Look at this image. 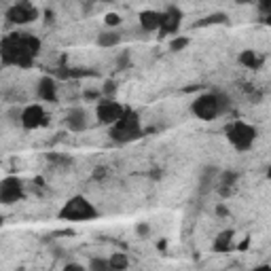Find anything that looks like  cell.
<instances>
[{
	"label": "cell",
	"instance_id": "5",
	"mask_svg": "<svg viewBox=\"0 0 271 271\" xmlns=\"http://www.w3.org/2000/svg\"><path fill=\"white\" fill-rule=\"evenodd\" d=\"M191 112L202 119V121H214L220 117V110H218V100H216V91H206L202 95H197L191 104Z\"/></svg>",
	"mask_w": 271,
	"mask_h": 271
},
{
	"label": "cell",
	"instance_id": "12",
	"mask_svg": "<svg viewBox=\"0 0 271 271\" xmlns=\"http://www.w3.org/2000/svg\"><path fill=\"white\" fill-rule=\"evenodd\" d=\"M237 172L235 169H220L218 180H216V191L220 193V197H229L235 191V184H237Z\"/></svg>",
	"mask_w": 271,
	"mask_h": 271
},
{
	"label": "cell",
	"instance_id": "23",
	"mask_svg": "<svg viewBox=\"0 0 271 271\" xmlns=\"http://www.w3.org/2000/svg\"><path fill=\"white\" fill-rule=\"evenodd\" d=\"M216 100H218V110L220 115H227L231 110V97L227 95L225 91H216Z\"/></svg>",
	"mask_w": 271,
	"mask_h": 271
},
{
	"label": "cell",
	"instance_id": "35",
	"mask_svg": "<svg viewBox=\"0 0 271 271\" xmlns=\"http://www.w3.org/2000/svg\"><path fill=\"white\" fill-rule=\"evenodd\" d=\"M252 271H271V265H259V267H254Z\"/></svg>",
	"mask_w": 271,
	"mask_h": 271
},
{
	"label": "cell",
	"instance_id": "3",
	"mask_svg": "<svg viewBox=\"0 0 271 271\" xmlns=\"http://www.w3.org/2000/svg\"><path fill=\"white\" fill-rule=\"evenodd\" d=\"M108 136H110L112 142H117V144H127V142H134V140L142 138L140 115H138L136 110L127 108V112L123 115V119H119L115 125L110 127Z\"/></svg>",
	"mask_w": 271,
	"mask_h": 271
},
{
	"label": "cell",
	"instance_id": "1",
	"mask_svg": "<svg viewBox=\"0 0 271 271\" xmlns=\"http://www.w3.org/2000/svg\"><path fill=\"white\" fill-rule=\"evenodd\" d=\"M42 42L34 34L15 32L7 34L0 42V58L5 66H17V68H32L34 58L40 53Z\"/></svg>",
	"mask_w": 271,
	"mask_h": 271
},
{
	"label": "cell",
	"instance_id": "19",
	"mask_svg": "<svg viewBox=\"0 0 271 271\" xmlns=\"http://www.w3.org/2000/svg\"><path fill=\"white\" fill-rule=\"evenodd\" d=\"M229 21V17H227V13H212V15L199 19L195 26L197 28H206V26H214V23H227Z\"/></svg>",
	"mask_w": 271,
	"mask_h": 271
},
{
	"label": "cell",
	"instance_id": "14",
	"mask_svg": "<svg viewBox=\"0 0 271 271\" xmlns=\"http://www.w3.org/2000/svg\"><path fill=\"white\" fill-rule=\"evenodd\" d=\"M218 174H220V169L216 165H206V167H202V172H199V193L206 195L208 191H212V187H216Z\"/></svg>",
	"mask_w": 271,
	"mask_h": 271
},
{
	"label": "cell",
	"instance_id": "20",
	"mask_svg": "<svg viewBox=\"0 0 271 271\" xmlns=\"http://www.w3.org/2000/svg\"><path fill=\"white\" fill-rule=\"evenodd\" d=\"M108 261H110V267L115 271H125L127 267H130V259H127V254H123V252H115Z\"/></svg>",
	"mask_w": 271,
	"mask_h": 271
},
{
	"label": "cell",
	"instance_id": "32",
	"mask_svg": "<svg viewBox=\"0 0 271 271\" xmlns=\"http://www.w3.org/2000/svg\"><path fill=\"white\" fill-rule=\"evenodd\" d=\"M64 271H85V267L83 265H77V263H68Z\"/></svg>",
	"mask_w": 271,
	"mask_h": 271
},
{
	"label": "cell",
	"instance_id": "28",
	"mask_svg": "<svg viewBox=\"0 0 271 271\" xmlns=\"http://www.w3.org/2000/svg\"><path fill=\"white\" fill-rule=\"evenodd\" d=\"M106 26H110V28H115V26H119L121 23V17L117 15V13H108V15H106Z\"/></svg>",
	"mask_w": 271,
	"mask_h": 271
},
{
	"label": "cell",
	"instance_id": "11",
	"mask_svg": "<svg viewBox=\"0 0 271 271\" xmlns=\"http://www.w3.org/2000/svg\"><path fill=\"white\" fill-rule=\"evenodd\" d=\"M163 13V21H161V36H169V34H176L180 30V23H182V11L178 7H167Z\"/></svg>",
	"mask_w": 271,
	"mask_h": 271
},
{
	"label": "cell",
	"instance_id": "4",
	"mask_svg": "<svg viewBox=\"0 0 271 271\" xmlns=\"http://www.w3.org/2000/svg\"><path fill=\"white\" fill-rule=\"evenodd\" d=\"M256 136H259L256 127H252L246 121H233L231 125H227V140H229V144L239 153L250 151Z\"/></svg>",
	"mask_w": 271,
	"mask_h": 271
},
{
	"label": "cell",
	"instance_id": "31",
	"mask_svg": "<svg viewBox=\"0 0 271 271\" xmlns=\"http://www.w3.org/2000/svg\"><path fill=\"white\" fill-rule=\"evenodd\" d=\"M93 178H95V180H102V178H106V167H95Z\"/></svg>",
	"mask_w": 271,
	"mask_h": 271
},
{
	"label": "cell",
	"instance_id": "34",
	"mask_svg": "<svg viewBox=\"0 0 271 271\" xmlns=\"http://www.w3.org/2000/svg\"><path fill=\"white\" fill-rule=\"evenodd\" d=\"M216 214H218V216H229V210L220 204V206H216Z\"/></svg>",
	"mask_w": 271,
	"mask_h": 271
},
{
	"label": "cell",
	"instance_id": "27",
	"mask_svg": "<svg viewBox=\"0 0 271 271\" xmlns=\"http://www.w3.org/2000/svg\"><path fill=\"white\" fill-rule=\"evenodd\" d=\"M151 233H153V229H151L149 223H138V225H136V235H138V237H149Z\"/></svg>",
	"mask_w": 271,
	"mask_h": 271
},
{
	"label": "cell",
	"instance_id": "29",
	"mask_svg": "<svg viewBox=\"0 0 271 271\" xmlns=\"http://www.w3.org/2000/svg\"><path fill=\"white\" fill-rule=\"evenodd\" d=\"M259 11H261V15H269L271 13V0H263V3H259Z\"/></svg>",
	"mask_w": 271,
	"mask_h": 271
},
{
	"label": "cell",
	"instance_id": "21",
	"mask_svg": "<svg viewBox=\"0 0 271 271\" xmlns=\"http://www.w3.org/2000/svg\"><path fill=\"white\" fill-rule=\"evenodd\" d=\"M87 271H115V269L110 267V261L108 259H102V256H93V259L89 261Z\"/></svg>",
	"mask_w": 271,
	"mask_h": 271
},
{
	"label": "cell",
	"instance_id": "10",
	"mask_svg": "<svg viewBox=\"0 0 271 271\" xmlns=\"http://www.w3.org/2000/svg\"><path fill=\"white\" fill-rule=\"evenodd\" d=\"M89 123H91V121H89L87 108L75 106V108L68 110V115H66V125H68L70 132H85V130H89Z\"/></svg>",
	"mask_w": 271,
	"mask_h": 271
},
{
	"label": "cell",
	"instance_id": "25",
	"mask_svg": "<svg viewBox=\"0 0 271 271\" xmlns=\"http://www.w3.org/2000/svg\"><path fill=\"white\" fill-rule=\"evenodd\" d=\"M21 115H23V108H17V106H11L9 110H7V117H9V121L11 123H21Z\"/></svg>",
	"mask_w": 271,
	"mask_h": 271
},
{
	"label": "cell",
	"instance_id": "38",
	"mask_svg": "<svg viewBox=\"0 0 271 271\" xmlns=\"http://www.w3.org/2000/svg\"><path fill=\"white\" fill-rule=\"evenodd\" d=\"M267 178H269V180H271V165H269V167H267Z\"/></svg>",
	"mask_w": 271,
	"mask_h": 271
},
{
	"label": "cell",
	"instance_id": "2",
	"mask_svg": "<svg viewBox=\"0 0 271 271\" xmlns=\"http://www.w3.org/2000/svg\"><path fill=\"white\" fill-rule=\"evenodd\" d=\"M58 216H60V220H68V223H87V220L97 218L100 212L87 197L75 195L62 206V210L58 212Z\"/></svg>",
	"mask_w": 271,
	"mask_h": 271
},
{
	"label": "cell",
	"instance_id": "24",
	"mask_svg": "<svg viewBox=\"0 0 271 271\" xmlns=\"http://www.w3.org/2000/svg\"><path fill=\"white\" fill-rule=\"evenodd\" d=\"M132 64V55L130 51H121V55L117 58V70H127Z\"/></svg>",
	"mask_w": 271,
	"mask_h": 271
},
{
	"label": "cell",
	"instance_id": "18",
	"mask_svg": "<svg viewBox=\"0 0 271 271\" xmlns=\"http://www.w3.org/2000/svg\"><path fill=\"white\" fill-rule=\"evenodd\" d=\"M95 42H97L100 47H106V49L117 47L119 42H121V34H119L117 30H104V32H100V34H97Z\"/></svg>",
	"mask_w": 271,
	"mask_h": 271
},
{
	"label": "cell",
	"instance_id": "7",
	"mask_svg": "<svg viewBox=\"0 0 271 271\" xmlns=\"http://www.w3.org/2000/svg\"><path fill=\"white\" fill-rule=\"evenodd\" d=\"M23 197V180L17 176H5L0 182V202L5 206L17 204Z\"/></svg>",
	"mask_w": 271,
	"mask_h": 271
},
{
	"label": "cell",
	"instance_id": "15",
	"mask_svg": "<svg viewBox=\"0 0 271 271\" xmlns=\"http://www.w3.org/2000/svg\"><path fill=\"white\" fill-rule=\"evenodd\" d=\"M36 93L40 100H45V102H55V100H58V85H55V79L42 77L36 85Z\"/></svg>",
	"mask_w": 271,
	"mask_h": 271
},
{
	"label": "cell",
	"instance_id": "17",
	"mask_svg": "<svg viewBox=\"0 0 271 271\" xmlns=\"http://www.w3.org/2000/svg\"><path fill=\"white\" fill-rule=\"evenodd\" d=\"M263 62H265L263 55H259L254 49H244V51L239 53V64L250 68V70H259L263 66Z\"/></svg>",
	"mask_w": 271,
	"mask_h": 271
},
{
	"label": "cell",
	"instance_id": "36",
	"mask_svg": "<svg viewBox=\"0 0 271 271\" xmlns=\"http://www.w3.org/2000/svg\"><path fill=\"white\" fill-rule=\"evenodd\" d=\"M248 244H250V239L246 237V239H244V241H241V244L237 246V250H246V248H248Z\"/></svg>",
	"mask_w": 271,
	"mask_h": 271
},
{
	"label": "cell",
	"instance_id": "13",
	"mask_svg": "<svg viewBox=\"0 0 271 271\" xmlns=\"http://www.w3.org/2000/svg\"><path fill=\"white\" fill-rule=\"evenodd\" d=\"M140 28L144 32H155V30H161V21H163V13L161 11H153L146 9L140 13Z\"/></svg>",
	"mask_w": 271,
	"mask_h": 271
},
{
	"label": "cell",
	"instance_id": "8",
	"mask_svg": "<svg viewBox=\"0 0 271 271\" xmlns=\"http://www.w3.org/2000/svg\"><path fill=\"white\" fill-rule=\"evenodd\" d=\"M38 15H40V13H38V9L32 3H17V5H13L7 11V21L17 23V26H26V23L36 21Z\"/></svg>",
	"mask_w": 271,
	"mask_h": 271
},
{
	"label": "cell",
	"instance_id": "22",
	"mask_svg": "<svg viewBox=\"0 0 271 271\" xmlns=\"http://www.w3.org/2000/svg\"><path fill=\"white\" fill-rule=\"evenodd\" d=\"M189 42H191L189 36H174L172 40H169V51L178 53V51H182V49H187Z\"/></svg>",
	"mask_w": 271,
	"mask_h": 271
},
{
	"label": "cell",
	"instance_id": "6",
	"mask_svg": "<svg viewBox=\"0 0 271 271\" xmlns=\"http://www.w3.org/2000/svg\"><path fill=\"white\" fill-rule=\"evenodd\" d=\"M125 112H127V106H123L117 100H102V102L95 106V119H97V123L112 127L119 119H123Z\"/></svg>",
	"mask_w": 271,
	"mask_h": 271
},
{
	"label": "cell",
	"instance_id": "37",
	"mask_svg": "<svg viewBox=\"0 0 271 271\" xmlns=\"http://www.w3.org/2000/svg\"><path fill=\"white\" fill-rule=\"evenodd\" d=\"M261 21L267 23V26H271V13H269V15H265V17H261Z\"/></svg>",
	"mask_w": 271,
	"mask_h": 271
},
{
	"label": "cell",
	"instance_id": "16",
	"mask_svg": "<svg viewBox=\"0 0 271 271\" xmlns=\"http://www.w3.org/2000/svg\"><path fill=\"white\" fill-rule=\"evenodd\" d=\"M233 229H225L216 235V239H214V244H212V250L214 252H229L233 248Z\"/></svg>",
	"mask_w": 271,
	"mask_h": 271
},
{
	"label": "cell",
	"instance_id": "26",
	"mask_svg": "<svg viewBox=\"0 0 271 271\" xmlns=\"http://www.w3.org/2000/svg\"><path fill=\"white\" fill-rule=\"evenodd\" d=\"M115 91H117V83L108 79V81L102 85V95H106V97H112V95H115Z\"/></svg>",
	"mask_w": 271,
	"mask_h": 271
},
{
	"label": "cell",
	"instance_id": "9",
	"mask_svg": "<svg viewBox=\"0 0 271 271\" xmlns=\"http://www.w3.org/2000/svg\"><path fill=\"white\" fill-rule=\"evenodd\" d=\"M47 125V112L40 104H30L23 108V115H21V127L28 132L38 130V127H45Z\"/></svg>",
	"mask_w": 271,
	"mask_h": 271
},
{
	"label": "cell",
	"instance_id": "33",
	"mask_svg": "<svg viewBox=\"0 0 271 271\" xmlns=\"http://www.w3.org/2000/svg\"><path fill=\"white\" fill-rule=\"evenodd\" d=\"M53 19H55V13H53L51 9H47V11H45V21H47V23H53Z\"/></svg>",
	"mask_w": 271,
	"mask_h": 271
},
{
	"label": "cell",
	"instance_id": "30",
	"mask_svg": "<svg viewBox=\"0 0 271 271\" xmlns=\"http://www.w3.org/2000/svg\"><path fill=\"white\" fill-rule=\"evenodd\" d=\"M83 97H85V100H100V97H102V89H100V91H93V89H87V91H85V93H83Z\"/></svg>",
	"mask_w": 271,
	"mask_h": 271
}]
</instances>
